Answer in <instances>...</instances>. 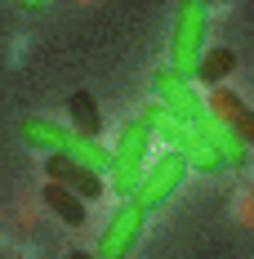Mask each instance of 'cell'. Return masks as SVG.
Listing matches in <instances>:
<instances>
[{"label": "cell", "instance_id": "3957f363", "mask_svg": "<svg viewBox=\"0 0 254 259\" xmlns=\"http://www.w3.org/2000/svg\"><path fill=\"white\" fill-rule=\"evenodd\" d=\"M205 31H210V5L205 0H178L174 36H170V72L192 80V67L205 50Z\"/></svg>", "mask_w": 254, "mask_h": 259}, {"label": "cell", "instance_id": "52a82bcc", "mask_svg": "<svg viewBox=\"0 0 254 259\" xmlns=\"http://www.w3.org/2000/svg\"><path fill=\"white\" fill-rule=\"evenodd\" d=\"M45 179L58 183V188H67V192H76L80 201H98L103 197V175L89 170V165H80V161H72V156L49 152L45 156Z\"/></svg>", "mask_w": 254, "mask_h": 259}, {"label": "cell", "instance_id": "ba28073f", "mask_svg": "<svg viewBox=\"0 0 254 259\" xmlns=\"http://www.w3.org/2000/svg\"><path fill=\"white\" fill-rule=\"evenodd\" d=\"M232 72H236V50L214 45V50H201L196 67H192V80H201V85H223Z\"/></svg>", "mask_w": 254, "mask_h": 259}, {"label": "cell", "instance_id": "30bf717a", "mask_svg": "<svg viewBox=\"0 0 254 259\" xmlns=\"http://www.w3.org/2000/svg\"><path fill=\"white\" fill-rule=\"evenodd\" d=\"M67 116H72V130L89 134V139L103 134V112H98V99H94L89 90H76V94L67 99Z\"/></svg>", "mask_w": 254, "mask_h": 259}, {"label": "cell", "instance_id": "5b68a950", "mask_svg": "<svg viewBox=\"0 0 254 259\" xmlns=\"http://www.w3.org/2000/svg\"><path fill=\"white\" fill-rule=\"evenodd\" d=\"M143 228H147V214L134 206V201H125V206L107 219V228H103L98 246H94V259H129V250L138 246Z\"/></svg>", "mask_w": 254, "mask_h": 259}, {"label": "cell", "instance_id": "8992f818", "mask_svg": "<svg viewBox=\"0 0 254 259\" xmlns=\"http://www.w3.org/2000/svg\"><path fill=\"white\" fill-rule=\"evenodd\" d=\"M201 103H205V112H210L219 125H228L241 143L254 139V112L245 107V99H241L236 90H228V85H210V94H205Z\"/></svg>", "mask_w": 254, "mask_h": 259}, {"label": "cell", "instance_id": "6da1fadb", "mask_svg": "<svg viewBox=\"0 0 254 259\" xmlns=\"http://www.w3.org/2000/svg\"><path fill=\"white\" fill-rule=\"evenodd\" d=\"M18 134H23V143H31V148L72 156V161L89 165V170H107V148H103L98 139H89V134H80L72 125H58L49 116H27L23 125H18Z\"/></svg>", "mask_w": 254, "mask_h": 259}, {"label": "cell", "instance_id": "8fae6325", "mask_svg": "<svg viewBox=\"0 0 254 259\" xmlns=\"http://www.w3.org/2000/svg\"><path fill=\"white\" fill-rule=\"evenodd\" d=\"M67 259H94V250H72Z\"/></svg>", "mask_w": 254, "mask_h": 259}, {"label": "cell", "instance_id": "9c48e42d", "mask_svg": "<svg viewBox=\"0 0 254 259\" xmlns=\"http://www.w3.org/2000/svg\"><path fill=\"white\" fill-rule=\"evenodd\" d=\"M40 201L67 224V228H80L85 224V201H80L76 192H67V188H58V183H49L45 179V188H40Z\"/></svg>", "mask_w": 254, "mask_h": 259}, {"label": "cell", "instance_id": "7c38bea8", "mask_svg": "<svg viewBox=\"0 0 254 259\" xmlns=\"http://www.w3.org/2000/svg\"><path fill=\"white\" fill-rule=\"evenodd\" d=\"M18 5H23V9H40L45 0H18Z\"/></svg>", "mask_w": 254, "mask_h": 259}, {"label": "cell", "instance_id": "7a4b0ae2", "mask_svg": "<svg viewBox=\"0 0 254 259\" xmlns=\"http://www.w3.org/2000/svg\"><path fill=\"white\" fill-rule=\"evenodd\" d=\"M147 148H152V130L143 116H134L129 125H121L116 134V143L107 148V170H112V192L129 201L134 197V188L143 179V170H147Z\"/></svg>", "mask_w": 254, "mask_h": 259}, {"label": "cell", "instance_id": "277c9868", "mask_svg": "<svg viewBox=\"0 0 254 259\" xmlns=\"http://www.w3.org/2000/svg\"><path fill=\"white\" fill-rule=\"evenodd\" d=\"M183 179H187V161L165 148L161 161L143 170V179H138V188H134V197H129V201L143 210V214H152V210H161L178 188H183Z\"/></svg>", "mask_w": 254, "mask_h": 259}]
</instances>
